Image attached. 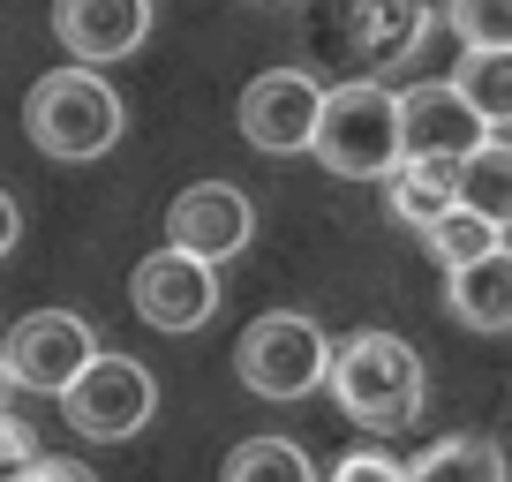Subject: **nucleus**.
<instances>
[{
  "label": "nucleus",
  "instance_id": "f257e3e1",
  "mask_svg": "<svg viewBox=\"0 0 512 482\" xmlns=\"http://www.w3.org/2000/svg\"><path fill=\"white\" fill-rule=\"evenodd\" d=\"M324 392L339 400V415L362 430H407L422 415V354L400 332H354L332 347V377Z\"/></svg>",
  "mask_w": 512,
  "mask_h": 482
},
{
  "label": "nucleus",
  "instance_id": "f03ea898",
  "mask_svg": "<svg viewBox=\"0 0 512 482\" xmlns=\"http://www.w3.org/2000/svg\"><path fill=\"white\" fill-rule=\"evenodd\" d=\"M121 98H113V83L98 76V68H53V76L31 83V98H23V129H31V144L46 151V159H106L113 144H121Z\"/></svg>",
  "mask_w": 512,
  "mask_h": 482
},
{
  "label": "nucleus",
  "instance_id": "7ed1b4c3",
  "mask_svg": "<svg viewBox=\"0 0 512 482\" xmlns=\"http://www.w3.org/2000/svg\"><path fill=\"white\" fill-rule=\"evenodd\" d=\"M317 151L339 181H384L400 166V91L384 83H339L324 91V121H317Z\"/></svg>",
  "mask_w": 512,
  "mask_h": 482
},
{
  "label": "nucleus",
  "instance_id": "20e7f679",
  "mask_svg": "<svg viewBox=\"0 0 512 482\" xmlns=\"http://www.w3.org/2000/svg\"><path fill=\"white\" fill-rule=\"evenodd\" d=\"M234 370L256 400H309V392L332 377V339H324L317 317L302 309H264V317L241 332Z\"/></svg>",
  "mask_w": 512,
  "mask_h": 482
},
{
  "label": "nucleus",
  "instance_id": "39448f33",
  "mask_svg": "<svg viewBox=\"0 0 512 482\" xmlns=\"http://www.w3.org/2000/svg\"><path fill=\"white\" fill-rule=\"evenodd\" d=\"M61 415L76 422L83 437L121 445V437H136L151 415H159V385H151V370L136 354H91L83 377L61 392Z\"/></svg>",
  "mask_w": 512,
  "mask_h": 482
},
{
  "label": "nucleus",
  "instance_id": "423d86ee",
  "mask_svg": "<svg viewBox=\"0 0 512 482\" xmlns=\"http://www.w3.org/2000/svg\"><path fill=\"white\" fill-rule=\"evenodd\" d=\"M128 302H136V317L151 332H204L211 309H219V264H204V257H189V249L166 241V249H151L136 264Z\"/></svg>",
  "mask_w": 512,
  "mask_h": 482
},
{
  "label": "nucleus",
  "instance_id": "0eeeda50",
  "mask_svg": "<svg viewBox=\"0 0 512 482\" xmlns=\"http://www.w3.org/2000/svg\"><path fill=\"white\" fill-rule=\"evenodd\" d=\"M91 354H98V339H91V324H83L76 309H38V317H23L16 332L0 339L8 377H16L23 392H46V400H61V392L76 385Z\"/></svg>",
  "mask_w": 512,
  "mask_h": 482
},
{
  "label": "nucleus",
  "instance_id": "6e6552de",
  "mask_svg": "<svg viewBox=\"0 0 512 482\" xmlns=\"http://www.w3.org/2000/svg\"><path fill=\"white\" fill-rule=\"evenodd\" d=\"M324 121V83L309 68H272L241 91V136H249L264 159H294V151L317 144Z\"/></svg>",
  "mask_w": 512,
  "mask_h": 482
},
{
  "label": "nucleus",
  "instance_id": "1a4fd4ad",
  "mask_svg": "<svg viewBox=\"0 0 512 482\" xmlns=\"http://www.w3.org/2000/svg\"><path fill=\"white\" fill-rule=\"evenodd\" d=\"M249 234H256V211H249V196H241L234 181H196V189H181L174 211H166V241L189 249V257H204V264L241 257Z\"/></svg>",
  "mask_w": 512,
  "mask_h": 482
},
{
  "label": "nucleus",
  "instance_id": "9d476101",
  "mask_svg": "<svg viewBox=\"0 0 512 482\" xmlns=\"http://www.w3.org/2000/svg\"><path fill=\"white\" fill-rule=\"evenodd\" d=\"M482 136H497V129L467 106L460 83H415L400 98V159H452L460 166Z\"/></svg>",
  "mask_w": 512,
  "mask_h": 482
},
{
  "label": "nucleus",
  "instance_id": "9b49d317",
  "mask_svg": "<svg viewBox=\"0 0 512 482\" xmlns=\"http://www.w3.org/2000/svg\"><path fill=\"white\" fill-rule=\"evenodd\" d=\"M53 38L76 61H128L151 38V0H53Z\"/></svg>",
  "mask_w": 512,
  "mask_h": 482
},
{
  "label": "nucleus",
  "instance_id": "f8f14e48",
  "mask_svg": "<svg viewBox=\"0 0 512 482\" xmlns=\"http://www.w3.org/2000/svg\"><path fill=\"white\" fill-rule=\"evenodd\" d=\"M445 309L467 332H512V249L497 241L490 257L445 272Z\"/></svg>",
  "mask_w": 512,
  "mask_h": 482
},
{
  "label": "nucleus",
  "instance_id": "ddd939ff",
  "mask_svg": "<svg viewBox=\"0 0 512 482\" xmlns=\"http://www.w3.org/2000/svg\"><path fill=\"white\" fill-rule=\"evenodd\" d=\"M422 38H430V8L422 0H354V46H362V61H377V68L415 61Z\"/></svg>",
  "mask_w": 512,
  "mask_h": 482
},
{
  "label": "nucleus",
  "instance_id": "4468645a",
  "mask_svg": "<svg viewBox=\"0 0 512 482\" xmlns=\"http://www.w3.org/2000/svg\"><path fill=\"white\" fill-rule=\"evenodd\" d=\"M384 204H392V219H407V226H437L452 204H460V166L452 159H400L384 174Z\"/></svg>",
  "mask_w": 512,
  "mask_h": 482
},
{
  "label": "nucleus",
  "instance_id": "2eb2a0df",
  "mask_svg": "<svg viewBox=\"0 0 512 482\" xmlns=\"http://www.w3.org/2000/svg\"><path fill=\"white\" fill-rule=\"evenodd\" d=\"M460 204L512 234V144L505 136H482V144L460 159Z\"/></svg>",
  "mask_w": 512,
  "mask_h": 482
},
{
  "label": "nucleus",
  "instance_id": "dca6fc26",
  "mask_svg": "<svg viewBox=\"0 0 512 482\" xmlns=\"http://www.w3.org/2000/svg\"><path fill=\"white\" fill-rule=\"evenodd\" d=\"M452 83L467 91V106H475L490 129H512V46H460Z\"/></svg>",
  "mask_w": 512,
  "mask_h": 482
},
{
  "label": "nucleus",
  "instance_id": "f3484780",
  "mask_svg": "<svg viewBox=\"0 0 512 482\" xmlns=\"http://www.w3.org/2000/svg\"><path fill=\"white\" fill-rule=\"evenodd\" d=\"M407 482H505V452L490 437H445L407 467Z\"/></svg>",
  "mask_w": 512,
  "mask_h": 482
},
{
  "label": "nucleus",
  "instance_id": "a211bd4d",
  "mask_svg": "<svg viewBox=\"0 0 512 482\" xmlns=\"http://www.w3.org/2000/svg\"><path fill=\"white\" fill-rule=\"evenodd\" d=\"M219 482H317V467H309V452L287 445V437H249V445L226 452Z\"/></svg>",
  "mask_w": 512,
  "mask_h": 482
},
{
  "label": "nucleus",
  "instance_id": "6ab92c4d",
  "mask_svg": "<svg viewBox=\"0 0 512 482\" xmlns=\"http://www.w3.org/2000/svg\"><path fill=\"white\" fill-rule=\"evenodd\" d=\"M422 241H430V257L445 264V272H460V264H475V257H490L497 241H505V226H490L482 211H467V204H452L437 226H422Z\"/></svg>",
  "mask_w": 512,
  "mask_h": 482
},
{
  "label": "nucleus",
  "instance_id": "aec40b11",
  "mask_svg": "<svg viewBox=\"0 0 512 482\" xmlns=\"http://www.w3.org/2000/svg\"><path fill=\"white\" fill-rule=\"evenodd\" d=\"M445 23L460 46H512V0H452Z\"/></svg>",
  "mask_w": 512,
  "mask_h": 482
},
{
  "label": "nucleus",
  "instance_id": "412c9836",
  "mask_svg": "<svg viewBox=\"0 0 512 482\" xmlns=\"http://www.w3.org/2000/svg\"><path fill=\"white\" fill-rule=\"evenodd\" d=\"M332 482H407V467L392 460V452H377V445H362V452H347V460L332 467Z\"/></svg>",
  "mask_w": 512,
  "mask_h": 482
},
{
  "label": "nucleus",
  "instance_id": "4be33fe9",
  "mask_svg": "<svg viewBox=\"0 0 512 482\" xmlns=\"http://www.w3.org/2000/svg\"><path fill=\"white\" fill-rule=\"evenodd\" d=\"M0 482H98L83 460H53V452H38V460H23L16 475H0Z\"/></svg>",
  "mask_w": 512,
  "mask_h": 482
},
{
  "label": "nucleus",
  "instance_id": "5701e85b",
  "mask_svg": "<svg viewBox=\"0 0 512 482\" xmlns=\"http://www.w3.org/2000/svg\"><path fill=\"white\" fill-rule=\"evenodd\" d=\"M23 460H38V437L23 430V422L8 415V407H0V475H16Z\"/></svg>",
  "mask_w": 512,
  "mask_h": 482
},
{
  "label": "nucleus",
  "instance_id": "b1692460",
  "mask_svg": "<svg viewBox=\"0 0 512 482\" xmlns=\"http://www.w3.org/2000/svg\"><path fill=\"white\" fill-rule=\"evenodd\" d=\"M16 234H23V211H16V196L0 189V257H8V249H16Z\"/></svg>",
  "mask_w": 512,
  "mask_h": 482
},
{
  "label": "nucleus",
  "instance_id": "393cba45",
  "mask_svg": "<svg viewBox=\"0 0 512 482\" xmlns=\"http://www.w3.org/2000/svg\"><path fill=\"white\" fill-rule=\"evenodd\" d=\"M8 392H16V377H8V362H0V407H8Z\"/></svg>",
  "mask_w": 512,
  "mask_h": 482
},
{
  "label": "nucleus",
  "instance_id": "a878e982",
  "mask_svg": "<svg viewBox=\"0 0 512 482\" xmlns=\"http://www.w3.org/2000/svg\"><path fill=\"white\" fill-rule=\"evenodd\" d=\"M422 8H430V16H445V8H452V0H422Z\"/></svg>",
  "mask_w": 512,
  "mask_h": 482
}]
</instances>
